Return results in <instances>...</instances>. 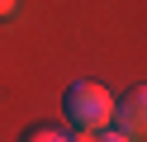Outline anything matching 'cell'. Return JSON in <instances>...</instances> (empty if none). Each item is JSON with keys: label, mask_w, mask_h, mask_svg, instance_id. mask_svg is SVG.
Masks as SVG:
<instances>
[{"label": "cell", "mask_w": 147, "mask_h": 142, "mask_svg": "<svg viewBox=\"0 0 147 142\" xmlns=\"http://www.w3.org/2000/svg\"><path fill=\"white\" fill-rule=\"evenodd\" d=\"M90 137H95V142H133L123 128H100V133H90Z\"/></svg>", "instance_id": "cell-4"}, {"label": "cell", "mask_w": 147, "mask_h": 142, "mask_svg": "<svg viewBox=\"0 0 147 142\" xmlns=\"http://www.w3.org/2000/svg\"><path fill=\"white\" fill-rule=\"evenodd\" d=\"M14 5H19V0H0V19H10V14H14Z\"/></svg>", "instance_id": "cell-5"}, {"label": "cell", "mask_w": 147, "mask_h": 142, "mask_svg": "<svg viewBox=\"0 0 147 142\" xmlns=\"http://www.w3.org/2000/svg\"><path fill=\"white\" fill-rule=\"evenodd\" d=\"M142 104H147V90H142V85H133V90L119 100V118H123V133H128V137L142 133Z\"/></svg>", "instance_id": "cell-2"}, {"label": "cell", "mask_w": 147, "mask_h": 142, "mask_svg": "<svg viewBox=\"0 0 147 142\" xmlns=\"http://www.w3.org/2000/svg\"><path fill=\"white\" fill-rule=\"evenodd\" d=\"M62 114H67V123L76 128V137H90V133L109 128V118H114V95H109L105 85H95V81H71L67 90H62Z\"/></svg>", "instance_id": "cell-1"}, {"label": "cell", "mask_w": 147, "mask_h": 142, "mask_svg": "<svg viewBox=\"0 0 147 142\" xmlns=\"http://www.w3.org/2000/svg\"><path fill=\"white\" fill-rule=\"evenodd\" d=\"M19 142H76V137H67L62 128H48V123H33V128H24Z\"/></svg>", "instance_id": "cell-3"}]
</instances>
